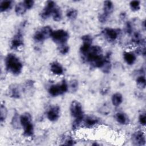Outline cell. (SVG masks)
Here are the masks:
<instances>
[{"instance_id":"6da1fadb","label":"cell","mask_w":146,"mask_h":146,"mask_svg":"<svg viewBox=\"0 0 146 146\" xmlns=\"http://www.w3.org/2000/svg\"><path fill=\"white\" fill-rule=\"evenodd\" d=\"M84 58L95 67L101 68L104 64V57L102 54V49L99 46H91Z\"/></svg>"},{"instance_id":"7a4b0ae2","label":"cell","mask_w":146,"mask_h":146,"mask_svg":"<svg viewBox=\"0 0 146 146\" xmlns=\"http://www.w3.org/2000/svg\"><path fill=\"white\" fill-rule=\"evenodd\" d=\"M6 70L14 75L21 74L22 70V63L20 60L13 54H9L5 60Z\"/></svg>"},{"instance_id":"3957f363","label":"cell","mask_w":146,"mask_h":146,"mask_svg":"<svg viewBox=\"0 0 146 146\" xmlns=\"http://www.w3.org/2000/svg\"><path fill=\"white\" fill-rule=\"evenodd\" d=\"M70 112L72 117L75 118L72 123V129H77L80 125L84 119V112L81 104L76 101L73 100L70 107Z\"/></svg>"},{"instance_id":"277c9868","label":"cell","mask_w":146,"mask_h":146,"mask_svg":"<svg viewBox=\"0 0 146 146\" xmlns=\"http://www.w3.org/2000/svg\"><path fill=\"white\" fill-rule=\"evenodd\" d=\"M21 125L23 129V135L26 137L33 136L34 125L32 123L31 115L29 112L23 113L20 117Z\"/></svg>"},{"instance_id":"5b68a950","label":"cell","mask_w":146,"mask_h":146,"mask_svg":"<svg viewBox=\"0 0 146 146\" xmlns=\"http://www.w3.org/2000/svg\"><path fill=\"white\" fill-rule=\"evenodd\" d=\"M53 31L50 26H46L37 30L34 35V39L36 42H42L51 36Z\"/></svg>"},{"instance_id":"8992f818","label":"cell","mask_w":146,"mask_h":146,"mask_svg":"<svg viewBox=\"0 0 146 146\" xmlns=\"http://www.w3.org/2000/svg\"><path fill=\"white\" fill-rule=\"evenodd\" d=\"M51 37L54 42L60 46L66 44L69 38V34L67 31L60 29L53 31Z\"/></svg>"},{"instance_id":"52a82bcc","label":"cell","mask_w":146,"mask_h":146,"mask_svg":"<svg viewBox=\"0 0 146 146\" xmlns=\"http://www.w3.org/2000/svg\"><path fill=\"white\" fill-rule=\"evenodd\" d=\"M68 90V86L65 80L60 84L51 86L48 89L49 94L52 96H56L66 93Z\"/></svg>"},{"instance_id":"ba28073f","label":"cell","mask_w":146,"mask_h":146,"mask_svg":"<svg viewBox=\"0 0 146 146\" xmlns=\"http://www.w3.org/2000/svg\"><path fill=\"white\" fill-rule=\"evenodd\" d=\"M113 8V3L111 1H106L104 2L103 12L98 17V19L100 22L104 23L107 21L108 16L112 12Z\"/></svg>"},{"instance_id":"9c48e42d","label":"cell","mask_w":146,"mask_h":146,"mask_svg":"<svg viewBox=\"0 0 146 146\" xmlns=\"http://www.w3.org/2000/svg\"><path fill=\"white\" fill-rule=\"evenodd\" d=\"M82 40L83 41V44L80 48V52L84 57L91 47L92 38L90 35H85L82 36Z\"/></svg>"},{"instance_id":"30bf717a","label":"cell","mask_w":146,"mask_h":146,"mask_svg":"<svg viewBox=\"0 0 146 146\" xmlns=\"http://www.w3.org/2000/svg\"><path fill=\"white\" fill-rule=\"evenodd\" d=\"M56 6V5L55 2L52 1H47L45 7H44L43 10H42L41 14H40V17L44 19H47L48 17H50L53 12V10H54L55 7Z\"/></svg>"},{"instance_id":"8fae6325","label":"cell","mask_w":146,"mask_h":146,"mask_svg":"<svg viewBox=\"0 0 146 146\" xmlns=\"http://www.w3.org/2000/svg\"><path fill=\"white\" fill-rule=\"evenodd\" d=\"M23 45V36L21 31H18L13 38L11 41V48L17 50Z\"/></svg>"},{"instance_id":"7c38bea8","label":"cell","mask_w":146,"mask_h":146,"mask_svg":"<svg viewBox=\"0 0 146 146\" xmlns=\"http://www.w3.org/2000/svg\"><path fill=\"white\" fill-rule=\"evenodd\" d=\"M132 142L135 145H144L145 138L144 133L141 131H137L132 135Z\"/></svg>"},{"instance_id":"4fadbf2b","label":"cell","mask_w":146,"mask_h":146,"mask_svg":"<svg viewBox=\"0 0 146 146\" xmlns=\"http://www.w3.org/2000/svg\"><path fill=\"white\" fill-rule=\"evenodd\" d=\"M47 118L51 121H56L60 116V108L58 106L51 107L47 112Z\"/></svg>"},{"instance_id":"5bb4252c","label":"cell","mask_w":146,"mask_h":146,"mask_svg":"<svg viewBox=\"0 0 146 146\" xmlns=\"http://www.w3.org/2000/svg\"><path fill=\"white\" fill-rule=\"evenodd\" d=\"M119 30L118 29H114L112 28H105L103 30V33L104 34V36L110 41H114L115 40L118 36H119Z\"/></svg>"},{"instance_id":"9a60e30c","label":"cell","mask_w":146,"mask_h":146,"mask_svg":"<svg viewBox=\"0 0 146 146\" xmlns=\"http://www.w3.org/2000/svg\"><path fill=\"white\" fill-rule=\"evenodd\" d=\"M50 70L53 74L57 75H62L63 73V67L59 63L57 62H54L51 64Z\"/></svg>"},{"instance_id":"2e32d148","label":"cell","mask_w":146,"mask_h":146,"mask_svg":"<svg viewBox=\"0 0 146 146\" xmlns=\"http://www.w3.org/2000/svg\"><path fill=\"white\" fill-rule=\"evenodd\" d=\"M110 58H111V52H108L107 53V54L104 56V64L102 67L101 68L104 73H108L111 70V64L110 61Z\"/></svg>"},{"instance_id":"e0dca14e","label":"cell","mask_w":146,"mask_h":146,"mask_svg":"<svg viewBox=\"0 0 146 146\" xmlns=\"http://www.w3.org/2000/svg\"><path fill=\"white\" fill-rule=\"evenodd\" d=\"M9 92L11 97L13 98H19L21 96V91L18 85L13 84L9 88Z\"/></svg>"},{"instance_id":"ac0fdd59","label":"cell","mask_w":146,"mask_h":146,"mask_svg":"<svg viewBox=\"0 0 146 146\" xmlns=\"http://www.w3.org/2000/svg\"><path fill=\"white\" fill-rule=\"evenodd\" d=\"M99 121V120L98 117L94 116H88L84 120V124L86 127L90 128L98 124Z\"/></svg>"},{"instance_id":"d6986e66","label":"cell","mask_w":146,"mask_h":146,"mask_svg":"<svg viewBox=\"0 0 146 146\" xmlns=\"http://www.w3.org/2000/svg\"><path fill=\"white\" fill-rule=\"evenodd\" d=\"M123 58L125 62L129 65L133 64L136 60L135 55L130 52H124Z\"/></svg>"},{"instance_id":"ffe728a7","label":"cell","mask_w":146,"mask_h":146,"mask_svg":"<svg viewBox=\"0 0 146 146\" xmlns=\"http://www.w3.org/2000/svg\"><path fill=\"white\" fill-rule=\"evenodd\" d=\"M115 118L117 123L122 125L128 124L129 122L128 117L123 112H117L115 115Z\"/></svg>"},{"instance_id":"44dd1931","label":"cell","mask_w":146,"mask_h":146,"mask_svg":"<svg viewBox=\"0 0 146 146\" xmlns=\"http://www.w3.org/2000/svg\"><path fill=\"white\" fill-rule=\"evenodd\" d=\"M112 103L114 106H119L123 102V96L119 92H116L112 96Z\"/></svg>"},{"instance_id":"7402d4cb","label":"cell","mask_w":146,"mask_h":146,"mask_svg":"<svg viewBox=\"0 0 146 146\" xmlns=\"http://www.w3.org/2000/svg\"><path fill=\"white\" fill-rule=\"evenodd\" d=\"M27 10V9L23 1L17 3L15 7V12L18 15L25 14Z\"/></svg>"},{"instance_id":"603a6c76","label":"cell","mask_w":146,"mask_h":146,"mask_svg":"<svg viewBox=\"0 0 146 146\" xmlns=\"http://www.w3.org/2000/svg\"><path fill=\"white\" fill-rule=\"evenodd\" d=\"M51 16L53 18V19L55 21L59 22L60 21L62 18V13L60 8L56 5V6L55 7L54 10H53V12L52 13Z\"/></svg>"},{"instance_id":"cb8c5ba5","label":"cell","mask_w":146,"mask_h":146,"mask_svg":"<svg viewBox=\"0 0 146 146\" xmlns=\"http://www.w3.org/2000/svg\"><path fill=\"white\" fill-rule=\"evenodd\" d=\"M11 1H2L0 3V10L1 12L6 11L9 10L12 6Z\"/></svg>"},{"instance_id":"d4e9b609","label":"cell","mask_w":146,"mask_h":146,"mask_svg":"<svg viewBox=\"0 0 146 146\" xmlns=\"http://www.w3.org/2000/svg\"><path fill=\"white\" fill-rule=\"evenodd\" d=\"M136 84L139 88L141 89H144L146 86V81L144 76L140 75L138 76L136 79Z\"/></svg>"},{"instance_id":"484cf974","label":"cell","mask_w":146,"mask_h":146,"mask_svg":"<svg viewBox=\"0 0 146 146\" xmlns=\"http://www.w3.org/2000/svg\"><path fill=\"white\" fill-rule=\"evenodd\" d=\"M7 115V110L5 106L3 104L1 105L0 107V121L2 123L6 118Z\"/></svg>"},{"instance_id":"4316f807","label":"cell","mask_w":146,"mask_h":146,"mask_svg":"<svg viewBox=\"0 0 146 146\" xmlns=\"http://www.w3.org/2000/svg\"><path fill=\"white\" fill-rule=\"evenodd\" d=\"M77 15H78V11H77V10H76L75 9H74L68 10L66 13L67 17L69 19H71V20L75 19L76 18Z\"/></svg>"},{"instance_id":"83f0119b","label":"cell","mask_w":146,"mask_h":146,"mask_svg":"<svg viewBox=\"0 0 146 146\" xmlns=\"http://www.w3.org/2000/svg\"><path fill=\"white\" fill-rule=\"evenodd\" d=\"M68 86V90L70 89V90L72 92H75L78 90V82L75 80L73 79L70 82Z\"/></svg>"},{"instance_id":"f1b7e54d","label":"cell","mask_w":146,"mask_h":146,"mask_svg":"<svg viewBox=\"0 0 146 146\" xmlns=\"http://www.w3.org/2000/svg\"><path fill=\"white\" fill-rule=\"evenodd\" d=\"M129 5L131 10L134 11H138L140 8V1H132L130 2Z\"/></svg>"},{"instance_id":"f546056e","label":"cell","mask_w":146,"mask_h":146,"mask_svg":"<svg viewBox=\"0 0 146 146\" xmlns=\"http://www.w3.org/2000/svg\"><path fill=\"white\" fill-rule=\"evenodd\" d=\"M59 50L62 54H66L69 51V47L67 44L60 45L59 47Z\"/></svg>"},{"instance_id":"4dcf8cb0","label":"cell","mask_w":146,"mask_h":146,"mask_svg":"<svg viewBox=\"0 0 146 146\" xmlns=\"http://www.w3.org/2000/svg\"><path fill=\"white\" fill-rule=\"evenodd\" d=\"M19 121L20 122V119L19 117H18V114L15 113L12 119V124L13 125V127L17 128Z\"/></svg>"},{"instance_id":"1f68e13d","label":"cell","mask_w":146,"mask_h":146,"mask_svg":"<svg viewBox=\"0 0 146 146\" xmlns=\"http://www.w3.org/2000/svg\"><path fill=\"white\" fill-rule=\"evenodd\" d=\"M125 31L129 34L131 35L133 32V27L131 22H127L125 25Z\"/></svg>"},{"instance_id":"d6a6232c","label":"cell","mask_w":146,"mask_h":146,"mask_svg":"<svg viewBox=\"0 0 146 146\" xmlns=\"http://www.w3.org/2000/svg\"><path fill=\"white\" fill-rule=\"evenodd\" d=\"M139 121L142 125H145L146 123V116L145 113H141L139 117Z\"/></svg>"},{"instance_id":"836d02e7","label":"cell","mask_w":146,"mask_h":146,"mask_svg":"<svg viewBox=\"0 0 146 146\" xmlns=\"http://www.w3.org/2000/svg\"><path fill=\"white\" fill-rule=\"evenodd\" d=\"M23 2L25 3L27 10L31 9L33 7L34 4V1H32V0H26V1H24Z\"/></svg>"},{"instance_id":"e575fe53","label":"cell","mask_w":146,"mask_h":146,"mask_svg":"<svg viewBox=\"0 0 146 146\" xmlns=\"http://www.w3.org/2000/svg\"><path fill=\"white\" fill-rule=\"evenodd\" d=\"M75 144V141L74 140H72V139H68L66 140L65 143L63 144L66 145H74Z\"/></svg>"}]
</instances>
